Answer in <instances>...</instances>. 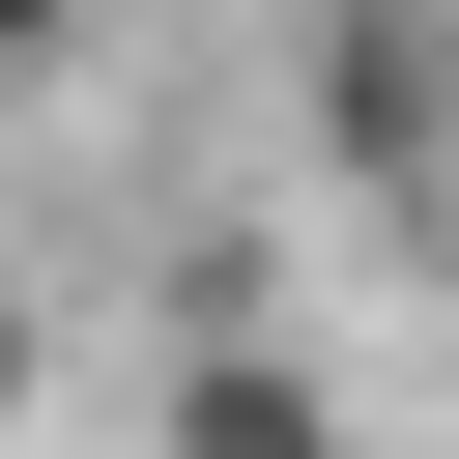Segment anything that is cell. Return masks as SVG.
<instances>
[{
  "instance_id": "1",
  "label": "cell",
  "mask_w": 459,
  "mask_h": 459,
  "mask_svg": "<svg viewBox=\"0 0 459 459\" xmlns=\"http://www.w3.org/2000/svg\"><path fill=\"white\" fill-rule=\"evenodd\" d=\"M172 459H344V402H316V344H258V316H201V344H172Z\"/></svg>"
},
{
  "instance_id": "2",
  "label": "cell",
  "mask_w": 459,
  "mask_h": 459,
  "mask_svg": "<svg viewBox=\"0 0 459 459\" xmlns=\"http://www.w3.org/2000/svg\"><path fill=\"white\" fill-rule=\"evenodd\" d=\"M86 29H115V0H0V86H57V57H86Z\"/></svg>"
},
{
  "instance_id": "3",
  "label": "cell",
  "mask_w": 459,
  "mask_h": 459,
  "mask_svg": "<svg viewBox=\"0 0 459 459\" xmlns=\"http://www.w3.org/2000/svg\"><path fill=\"white\" fill-rule=\"evenodd\" d=\"M0 430H29V287H0Z\"/></svg>"
},
{
  "instance_id": "4",
  "label": "cell",
  "mask_w": 459,
  "mask_h": 459,
  "mask_svg": "<svg viewBox=\"0 0 459 459\" xmlns=\"http://www.w3.org/2000/svg\"><path fill=\"white\" fill-rule=\"evenodd\" d=\"M430 143H459V0H430Z\"/></svg>"
}]
</instances>
